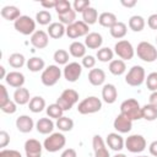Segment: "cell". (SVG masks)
Returning a JSON list of instances; mask_svg holds the SVG:
<instances>
[{
  "instance_id": "obj_49",
  "label": "cell",
  "mask_w": 157,
  "mask_h": 157,
  "mask_svg": "<svg viewBox=\"0 0 157 157\" xmlns=\"http://www.w3.org/2000/svg\"><path fill=\"white\" fill-rule=\"evenodd\" d=\"M10 142V135L5 131V130H1L0 131V147L4 150Z\"/></svg>"
},
{
  "instance_id": "obj_29",
  "label": "cell",
  "mask_w": 157,
  "mask_h": 157,
  "mask_svg": "<svg viewBox=\"0 0 157 157\" xmlns=\"http://www.w3.org/2000/svg\"><path fill=\"white\" fill-rule=\"evenodd\" d=\"M26 65H27V69L29 71H32V72H38V71H42V70L45 69L44 67L45 66V63L39 56H32V58H29L27 60Z\"/></svg>"
},
{
  "instance_id": "obj_17",
  "label": "cell",
  "mask_w": 157,
  "mask_h": 157,
  "mask_svg": "<svg viewBox=\"0 0 157 157\" xmlns=\"http://www.w3.org/2000/svg\"><path fill=\"white\" fill-rule=\"evenodd\" d=\"M92 147L94 151V157H110L109 151L105 147V142L99 135H94L92 139Z\"/></svg>"
},
{
  "instance_id": "obj_33",
  "label": "cell",
  "mask_w": 157,
  "mask_h": 157,
  "mask_svg": "<svg viewBox=\"0 0 157 157\" xmlns=\"http://www.w3.org/2000/svg\"><path fill=\"white\" fill-rule=\"evenodd\" d=\"M28 108L32 113H40L42 110H44L45 108V101L43 97L40 96H34L31 98L29 103H28Z\"/></svg>"
},
{
  "instance_id": "obj_30",
  "label": "cell",
  "mask_w": 157,
  "mask_h": 157,
  "mask_svg": "<svg viewBox=\"0 0 157 157\" xmlns=\"http://www.w3.org/2000/svg\"><path fill=\"white\" fill-rule=\"evenodd\" d=\"M109 32H110V36L115 39H121L126 36V32H128V27L124 22H120L118 21L112 28H109Z\"/></svg>"
},
{
  "instance_id": "obj_59",
  "label": "cell",
  "mask_w": 157,
  "mask_h": 157,
  "mask_svg": "<svg viewBox=\"0 0 157 157\" xmlns=\"http://www.w3.org/2000/svg\"><path fill=\"white\" fill-rule=\"evenodd\" d=\"M135 157H147V156H135Z\"/></svg>"
},
{
  "instance_id": "obj_58",
  "label": "cell",
  "mask_w": 157,
  "mask_h": 157,
  "mask_svg": "<svg viewBox=\"0 0 157 157\" xmlns=\"http://www.w3.org/2000/svg\"><path fill=\"white\" fill-rule=\"evenodd\" d=\"M113 157H126L124 153H117V155H114Z\"/></svg>"
},
{
  "instance_id": "obj_32",
  "label": "cell",
  "mask_w": 157,
  "mask_h": 157,
  "mask_svg": "<svg viewBox=\"0 0 157 157\" xmlns=\"http://www.w3.org/2000/svg\"><path fill=\"white\" fill-rule=\"evenodd\" d=\"M128 25H129V28H130L131 31H134V32H141V31L145 28L146 22H145V18H144L142 16L134 15V16H131V17L129 18Z\"/></svg>"
},
{
  "instance_id": "obj_35",
  "label": "cell",
  "mask_w": 157,
  "mask_h": 157,
  "mask_svg": "<svg viewBox=\"0 0 157 157\" xmlns=\"http://www.w3.org/2000/svg\"><path fill=\"white\" fill-rule=\"evenodd\" d=\"M141 118L147 121H153L157 119V108L151 104H145L141 107Z\"/></svg>"
},
{
  "instance_id": "obj_22",
  "label": "cell",
  "mask_w": 157,
  "mask_h": 157,
  "mask_svg": "<svg viewBox=\"0 0 157 157\" xmlns=\"http://www.w3.org/2000/svg\"><path fill=\"white\" fill-rule=\"evenodd\" d=\"M1 13V17L7 20V21H16L18 17H21V11L17 6H13V5H7V6H4L0 11Z\"/></svg>"
},
{
  "instance_id": "obj_11",
  "label": "cell",
  "mask_w": 157,
  "mask_h": 157,
  "mask_svg": "<svg viewBox=\"0 0 157 157\" xmlns=\"http://www.w3.org/2000/svg\"><path fill=\"white\" fill-rule=\"evenodd\" d=\"M88 25L83 21H76L70 26H66V36L71 39H76L78 37H86L90 32Z\"/></svg>"
},
{
  "instance_id": "obj_27",
  "label": "cell",
  "mask_w": 157,
  "mask_h": 157,
  "mask_svg": "<svg viewBox=\"0 0 157 157\" xmlns=\"http://www.w3.org/2000/svg\"><path fill=\"white\" fill-rule=\"evenodd\" d=\"M117 22H118L117 16H115L113 12H102V13L98 16V23H99L102 27L112 28Z\"/></svg>"
},
{
  "instance_id": "obj_39",
  "label": "cell",
  "mask_w": 157,
  "mask_h": 157,
  "mask_svg": "<svg viewBox=\"0 0 157 157\" xmlns=\"http://www.w3.org/2000/svg\"><path fill=\"white\" fill-rule=\"evenodd\" d=\"M97 59L102 63H110L113 60V56H114V52L108 48V47H104V48H101L97 50Z\"/></svg>"
},
{
  "instance_id": "obj_25",
  "label": "cell",
  "mask_w": 157,
  "mask_h": 157,
  "mask_svg": "<svg viewBox=\"0 0 157 157\" xmlns=\"http://www.w3.org/2000/svg\"><path fill=\"white\" fill-rule=\"evenodd\" d=\"M88 81L92 86H101L105 81V72L102 69H92L88 72Z\"/></svg>"
},
{
  "instance_id": "obj_45",
  "label": "cell",
  "mask_w": 157,
  "mask_h": 157,
  "mask_svg": "<svg viewBox=\"0 0 157 157\" xmlns=\"http://www.w3.org/2000/svg\"><path fill=\"white\" fill-rule=\"evenodd\" d=\"M91 6V2L88 0H75L72 4V7L75 10V12H83L87 7Z\"/></svg>"
},
{
  "instance_id": "obj_16",
  "label": "cell",
  "mask_w": 157,
  "mask_h": 157,
  "mask_svg": "<svg viewBox=\"0 0 157 157\" xmlns=\"http://www.w3.org/2000/svg\"><path fill=\"white\" fill-rule=\"evenodd\" d=\"M105 144H107V146L110 150H113L115 152L121 151L125 147V141H124V139L118 132H110V134H108V136L105 139Z\"/></svg>"
},
{
  "instance_id": "obj_56",
  "label": "cell",
  "mask_w": 157,
  "mask_h": 157,
  "mask_svg": "<svg viewBox=\"0 0 157 157\" xmlns=\"http://www.w3.org/2000/svg\"><path fill=\"white\" fill-rule=\"evenodd\" d=\"M137 2H136V0H121V5L123 6H125V7H134L135 5H136Z\"/></svg>"
},
{
  "instance_id": "obj_42",
  "label": "cell",
  "mask_w": 157,
  "mask_h": 157,
  "mask_svg": "<svg viewBox=\"0 0 157 157\" xmlns=\"http://www.w3.org/2000/svg\"><path fill=\"white\" fill-rule=\"evenodd\" d=\"M36 21H37V23H39L42 26L50 25L52 15H50V12L48 10H40L39 12L36 13Z\"/></svg>"
},
{
  "instance_id": "obj_57",
  "label": "cell",
  "mask_w": 157,
  "mask_h": 157,
  "mask_svg": "<svg viewBox=\"0 0 157 157\" xmlns=\"http://www.w3.org/2000/svg\"><path fill=\"white\" fill-rule=\"evenodd\" d=\"M0 72H1V75H0V78H4L5 80V77H6V71H5V67L4 66H0Z\"/></svg>"
},
{
  "instance_id": "obj_9",
  "label": "cell",
  "mask_w": 157,
  "mask_h": 157,
  "mask_svg": "<svg viewBox=\"0 0 157 157\" xmlns=\"http://www.w3.org/2000/svg\"><path fill=\"white\" fill-rule=\"evenodd\" d=\"M114 53L121 59V60H131L135 55V49L132 47V44L126 40V39H121L118 40L114 45Z\"/></svg>"
},
{
  "instance_id": "obj_47",
  "label": "cell",
  "mask_w": 157,
  "mask_h": 157,
  "mask_svg": "<svg viewBox=\"0 0 157 157\" xmlns=\"http://www.w3.org/2000/svg\"><path fill=\"white\" fill-rule=\"evenodd\" d=\"M9 102H10V98H9L7 90L4 85H0V108L4 107L5 104H7Z\"/></svg>"
},
{
  "instance_id": "obj_19",
  "label": "cell",
  "mask_w": 157,
  "mask_h": 157,
  "mask_svg": "<svg viewBox=\"0 0 157 157\" xmlns=\"http://www.w3.org/2000/svg\"><path fill=\"white\" fill-rule=\"evenodd\" d=\"M16 128L20 132H23V134H27V132H31L34 128V121L31 117L28 115H20L17 119H16Z\"/></svg>"
},
{
  "instance_id": "obj_48",
  "label": "cell",
  "mask_w": 157,
  "mask_h": 157,
  "mask_svg": "<svg viewBox=\"0 0 157 157\" xmlns=\"http://www.w3.org/2000/svg\"><path fill=\"white\" fill-rule=\"evenodd\" d=\"M0 109L4 113H6V114H13L17 110V104L15 103V101H10L7 104H5L4 107H1Z\"/></svg>"
},
{
  "instance_id": "obj_7",
  "label": "cell",
  "mask_w": 157,
  "mask_h": 157,
  "mask_svg": "<svg viewBox=\"0 0 157 157\" xmlns=\"http://www.w3.org/2000/svg\"><path fill=\"white\" fill-rule=\"evenodd\" d=\"M13 27L17 32L25 36H32L36 32V21L27 15H22L13 22Z\"/></svg>"
},
{
  "instance_id": "obj_36",
  "label": "cell",
  "mask_w": 157,
  "mask_h": 157,
  "mask_svg": "<svg viewBox=\"0 0 157 157\" xmlns=\"http://www.w3.org/2000/svg\"><path fill=\"white\" fill-rule=\"evenodd\" d=\"M55 126L60 130V131H70V130H72V128H74V120L71 119V118H69V117H65V115H63L61 118H59L58 120H56V123H55Z\"/></svg>"
},
{
  "instance_id": "obj_51",
  "label": "cell",
  "mask_w": 157,
  "mask_h": 157,
  "mask_svg": "<svg viewBox=\"0 0 157 157\" xmlns=\"http://www.w3.org/2000/svg\"><path fill=\"white\" fill-rule=\"evenodd\" d=\"M147 25L151 29H157V13H152L147 18Z\"/></svg>"
},
{
  "instance_id": "obj_15",
  "label": "cell",
  "mask_w": 157,
  "mask_h": 157,
  "mask_svg": "<svg viewBox=\"0 0 157 157\" xmlns=\"http://www.w3.org/2000/svg\"><path fill=\"white\" fill-rule=\"evenodd\" d=\"M43 146L36 139H28L25 142V152L27 157H40Z\"/></svg>"
},
{
  "instance_id": "obj_5",
  "label": "cell",
  "mask_w": 157,
  "mask_h": 157,
  "mask_svg": "<svg viewBox=\"0 0 157 157\" xmlns=\"http://www.w3.org/2000/svg\"><path fill=\"white\" fill-rule=\"evenodd\" d=\"M145 80H146V72L145 69L140 65H134L125 76V82L132 87L141 86L145 82Z\"/></svg>"
},
{
  "instance_id": "obj_44",
  "label": "cell",
  "mask_w": 157,
  "mask_h": 157,
  "mask_svg": "<svg viewBox=\"0 0 157 157\" xmlns=\"http://www.w3.org/2000/svg\"><path fill=\"white\" fill-rule=\"evenodd\" d=\"M54 10L56 11L58 15L65 13V12H67V11L71 10V4L67 0H58L56 1V6H55Z\"/></svg>"
},
{
  "instance_id": "obj_18",
  "label": "cell",
  "mask_w": 157,
  "mask_h": 157,
  "mask_svg": "<svg viewBox=\"0 0 157 157\" xmlns=\"http://www.w3.org/2000/svg\"><path fill=\"white\" fill-rule=\"evenodd\" d=\"M5 81L9 86H11L13 88H20V87H23L26 80H25V75L22 72L10 71V72H7V75L5 77Z\"/></svg>"
},
{
  "instance_id": "obj_1",
  "label": "cell",
  "mask_w": 157,
  "mask_h": 157,
  "mask_svg": "<svg viewBox=\"0 0 157 157\" xmlns=\"http://www.w3.org/2000/svg\"><path fill=\"white\" fill-rule=\"evenodd\" d=\"M120 114L128 117L130 120H139L141 118V107L140 103L134 98H128L120 104Z\"/></svg>"
},
{
  "instance_id": "obj_14",
  "label": "cell",
  "mask_w": 157,
  "mask_h": 157,
  "mask_svg": "<svg viewBox=\"0 0 157 157\" xmlns=\"http://www.w3.org/2000/svg\"><path fill=\"white\" fill-rule=\"evenodd\" d=\"M31 44L37 49H44L49 44V36L47 32L39 29L31 36Z\"/></svg>"
},
{
  "instance_id": "obj_23",
  "label": "cell",
  "mask_w": 157,
  "mask_h": 157,
  "mask_svg": "<svg viewBox=\"0 0 157 157\" xmlns=\"http://www.w3.org/2000/svg\"><path fill=\"white\" fill-rule=\"evenodd\" d=\"M55 124L53 123V120L50 118H40L37 123H36V129L39 134L47 135V134H52L54 130Z\"/></svg>"
},
{
  "instance_id": "obj_53",
  "label": "cell",
  "mask_w": 157,
  "mask_h": 157,
  "mask_svg": "<svg viewBox=\"0 0 157 157\" xmlns=\"http://www.w3.org/2000/svg\"><path fill=\"white\" fill-rule=\"evenodd\" d=\"M60 157H77V155H76V151L74 148H66L63 151Z\"/></svg>"
},
{
  "instance_id": "obj_41",
  "label": "cell",
  "mask_w": 157,
  "mask_h": 157,
  "mask_svg": "<svg viewBox=\"0 0 157 157\" xmlns=\"http://www.w3.org/2000/svg\"><path fill=\"white\" fill-rule=\"evenodd\" d=\"M53 59L58 65H66L69 64V53L65 49H58L54 53Z\"/></svg>"
},
{
  "instance_id": "obj_21",
  "label": "cell",
  "mask_w": 157,
  "mask_h": 157,
  "mask_svg": "<svg viewBox=\"0 0 157 157\" xmlns=\"http://www.w3.org/2000/svg\"><path fill=\"white\" fill-rule=\"evenodd\" d=\"M103 44V38L97 32H91L85 37V45L88 49H101Z\"/></svg>"
},
{
  "instance_id": "obj_28",
  "label": "cell",
  "mask_w": 157,
  "mask_h": 157,
  "mask_svg": "<svg viewBox=\"0 0 157 157\" xmlns=\"http://www.w3.org/2000/svg\"><path fill=\"white\" fill-rule=\"evenodd\" d=\"M108 69H109L110 74H113L115 76H120L126 71V65H125V61L121 59H113L109 63Z\"/></svg>"
},
{
  "instance_id": "obj_50",
  "label": "cell",
  "mask_w": 157,
  "mask_h": 157,
  "mask_svg": "<svg viewBox=\"0 0 157 157\" xmlns=\"http://www.w3.org/2000/svg\"><path fill=\"white\" fill-rule=\"evenodd\" d=\"M0 157H22V155L16 151V150H1L0 151Z\"/></svg>"
},
{
  "instance_id": "obj_12",
  "label": "cell",
  "mask_w": 157,
  "mask_h": 157,
  "mask_svg": "<svg viewBox=\"0 0 157 157\" xmlns=\"http://www.w3.org/2000/svg\"><path fill=\"white\" fill-rule=\"evenodd\" d=\"M81 74H82V65L76 61L66 64L63 70V75H64L65 80L69 82H76L80 78Z\"/></svg>"
},
{
  "instance_id": "obj_2",
  "label": "cell",
  "mask_w": 157,
  "mask_h": 157,
  "mask_svg": "<svg viewBox=\"0 0 157 157\" xmlns=\"http://www.w3.org/2000/svg\"><path fill=\"white\" fill-rule=\"evenodd\" d=\"M102 108V101L96 96H90L85 99H82L77 105V112L80 114H93L99 112Z\"/></svg>"
},
{
  "instance_id": "obj_52",
  "label": "cell",
  "mask_w": 157,
  "mask_h": 157,
  "mask_svg": "<svg viewBox=\"0 0 157 157\" xmlns=\"http://www.w3.org/2000/svg\"><path fill=\"white\" fill-rule=\"evenodd\" d=\"M40 5L45 9V10H49V9H55L56 6V1L55 0H49V1H40Z\"/></svg>"
},
{
  "instance_id": "obj_24",
  "label": "cell",
  "mask_w": 157,
  "mask_h": 157,
  "mask_svg": "<svg viewBox=\"0 0 157 157\" xmlns=\"http://www.w3.org/2000/svg\"><path fill=\"white\" fill-rule=\"evenodd\" d=\"M48 36L53 39H59L66 34V27L60 22H52L48 27Z\"/></svg>"
},
{
  "instance_id": "obj_3",
  "label": "cell",
  "mask_w": 157,
  "mask_h": 157,
  "mask_svg": "<svg viewBox=\"0 0 157 157\" xmlns=\"http://www.w3.org/2000/svg\"><path fill=\"white\" fill-rule=\"evenodd\" d=\"M136 55L145 63H153L157 59V49L148 42H140L136 48Z\"/></svg>"
},
{
  "instance_id": "obj_38",
  "label": "cell",
  "mask_w": 157,
  "mask_h": 157,
  "mask_svg": "<svg viewBox=\"0 0 157 157\" xmlns=\"http://www.w3.org/2000/svg\"><path fill=\"white\" fill-rule=\"evenodd\" d=\"M45 112H47V115L50 118V119H59L63 117V108L58 104V103H53V104H49L47 108H45Z\"/></svg>"
},
{
  "instance_id": "obj_43",
  "label": "cell",
  "mask_w": 157,
  "mask_h": 157,
  "mask_svg": "<svg viewBox=\"0 0 157 157\" xmlns=\"http://www.w3.org/2000/svg\"><path fill=\"white\" fill-rule=\"evenodd\" d=\"M145 82H146L147 88H148L151 92L157 91V72L153 71V72L148 74L147 77H146V80H145Z\"/></svg>"
},
{
  "instance_id": "obj_4",
  "label": "cell",
  "mask_w": 157,
  "mask_h": 157,
  "mask_svg": "<svg viewBox=\"0 0 157 157\" xmlns=\"http://www.w3.org/2000/svg\"><path fill=\"white\" fill-rule=\"evenodd\" d=\"M66 144V137L64 136V134L61 132H52L43 142V147L48 151V152H58L59 150H61Z\"/></svg>"
},
{
  "instance_id": "obj_13",
  "label": "cell",
  "mask_w": 157,
  "mask_h": 157,
  "mask_svg": "<svg viewBox=\"0 0 157 157\" xmlns=\"http://www.w3.org/2000/svg\"><path fill=\"white\" fill-rule=\"evenodd\" d=\"M113 126L118 132L126 134L132 129V120H130L128 117H125L123 114H118L113 121Z\"/></svg>"
},
{
  "instance_id": "obj_26",
  "label": "cell",
  "mask_w": 157,
  "mask_h": 157,
  "mask_svg": "<svg viewBox=\"0 0 157 157\" xmlns=\"http://www.w3.org/2000/svg\"><path fill=\"white\" fill-rule=\"evenodd\" d=\"M13 101L16 104L18 105H25L27 103H29L31 98H29V91L25 87H20L16 88L13 92Z\"/></svg>"
},
{
  "instance_id": "obj_34",
  "label": "cell",
  "mask_w": 157,
  "mask_h": 157,
  "mask_svg": "<svg viewBox=\"0 0 157 157\" xmlns=\"http://www.w3.org/2000/svg\"><path fill=\"white\" fill-rule=\"evenodd\" d=\"M82 21L86 23V25H94L97 21H98V12L94 7L90 6L87 7L83 12H82Z\"/></svg>"
},
{
  "instance_id": "obj_60",
  "label": "cell",
  "mask_w": 157,
  "mask_h": 157,
  "mask_svg": "<svg viewBox=\"0 0 157 157\" xmlns=\"http://www.w3.org/2000/svg\"><path fill=\"white\" fill-rule=\"evenodd\" d=\"M156 43H157V37H156Z\"/></svg>"
},
{
  "instance_id": "obj_8",
  "label": "cell",
  "mask_w": 157,
  "mask_h": 157,
  "mask_svg": "<svg viewBox=\"0 0 157 157\" xmlns=\"http://www.w3.org/2000/svg\"><path fill=\"white\" fill-rule=\"evenodd\" d=\"M60 76H61V70L59 69V66L58 65H49L42 71L40 81L44 86L50 87V86H54L59 81Z\"/></svg>"
},
{
  "instance_id": "obj_6",
  "label": "cell",
  "mask_w": 157,
  "mask_h": 157,
  "mask_svg": "<svg viewBox=\"0 0 157 157\" xmlns=\"http://www.w3.org/2000/svg\"><path fill=\"white\" fill-rule=\"evenodd\" d=\"M78 101V93L72 90V88H66L61 92V94L59 96V98L56 99L55 103H58L64 112L66 110H70Z\"/></svg>"
},
{
  "instance_id": "obj_54",
  "label": "cell",
  "mask_w": 157,
  "mask_h": 157,
  "mask_svg": "<svg viewBox=\"0 0 157 157\" xmlns=\"http://www.w3.org/2000/svg\"><path fill=\"white\" fill-rule=\"evenodd\" d=\"M148 151L151 153V156L153 157H157V140L156 141H152L148 146Z\"/></svg>"
},
{
  "instance_id": "obj_40",
  "label": "cell",
  "mask_w": 157,
  "mask_h": 157,
  "mask_svg": "<svg viewBox=\"0 0 157 157\" xmlns=\"http://www.w3.org/2000/svg\"><path fill=\"white\" fill-rule=\"evenodd\" d=\"M58 17H59V22L63 23L64 26H65V25H66V26H70V25H72L74 22H76V12H75L74 9H71L70 11H67V12H65V13L58 15Z\"/></svg>"
},
{
  "instance_id": "obj_31",
  "label": "cell",
  "mask_w": 157,
  "mask_h": 157,
  "mask_svg": "<svg viewBox=\"0 0 157 157\" xmlns=\"http://www.w3.org/2000/svg\"><path fill=\"white\" fill-rule=\"evenodd\" d=\"M69 53H70V55H72L74 58H83L85 55H86V45L83 44V43H81V42H77V40H75V42H72L71 44H70V47H69Z\"/></svg>"
},
{
  "instance_id": "obj_20",
  "label": "cell",
  "mask_w": 157,
  "mask_h": 157,
  "mask_svg": "<svg viewBox=\"0 0 157 157\" xmlns=\"http://www.w3.org/2000/svg\"><path fill=\"white\" fill-rule=\"evenodd\" d=\"M102 98L105 103L113 104L118 98V91L117 87L113 83H105L102 88Z\"/></svg>"
},
{
  "instance_id": "obj_37",
  "label": "cell",
  "mask_w": 157,
  "mask_h": 157,
  "mask_svg": "<svg viewBox=\"0 0 157 157\" xmlns=\"http://www.w3.org/2000/svg\"><path fill=\"white\" fill-rule=\"evenodd\" d=\"M9 65L11 66V67H13V69H21L25 64H26V59H25V56L22 55V54H20V53H13V54H11L10 56H9Z\"/></svg>"
},
{
  "instance_id": "obj_55",
  "label": "cell",
  "mask_w": 157,
  "mask_h": 157,
  "mask_svg": "<svg viewBox=\"0 0 157 157\" xmlns=\"http://www.w3.org/2000/svg\"><path fill=\"white\" fill-rule=\"evenodd\" d=\"M148 104H151V105H153V107L157 108V91H155V92H152L150 94V97H148Z\"/></svg>"
},
{
  "instance_id": "obj_46",
  "label": "cell",
  "mask_w": 157,
  "mask_h": 157,
  "mask_svg": "<svg viewBox=\"0 0 157 157\" xmlns=\"http://www.w3.org/2000/svg\"><path fill=\"white\" fill-rule=\"evenodd\" d=\"M82 67L85 69H94V65H96V58L93 55H85L82 58Z\"/></svg>"
},
{
  "instance_id": "obj_10",
  "label": "cell",
  "mask_w": 157,
  "mask_h": 157,
  "mask_svg": "<svg viewBox=\"0 0 157 157\" xmlns=\"http://www.w3.org/2000/svg\"><path fill=\"white\" fill-rule=\"evenodd\" d=\"M125 148L131 153H140L146 148V140L139 134L130 135L125 140Z\"/></svg>"
}]
</instances>
